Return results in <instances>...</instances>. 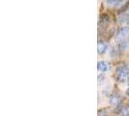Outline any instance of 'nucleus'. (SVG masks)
<instances>
[{"instance_id":"1","label":"nucleus","mask_w":129,"mask_h":116,"mask_svg":"<svg viewBox=\"0 0 129 116\" xmlns=\"http://www.w3.org/2000/svg\"><path fill=\"white\" fill-rule=\"evenodd\" d=\"M116 77L117 81L124 82L129 78V68L126 65L118 66L116 70Z\"/></svg>"},{"instance_id":"2","label":"nucleus","mask_w":129,"mask_h":116,"mask_svg":"<svg viewBox=\"0 0 129 116\" xmlns=\"http://www.w3.org/2000/svg\"><path fill=\"white\" fill-rule=\"evenodd\" d=\"M129 37V27L128 26H124L121 27L116 35V41L121 42L123 40H126Z\"/></svg>"},{"instance_id":"3","label":"nucleus","mask_w":129,"mask_h":116,"mask_svg":"<svg viewBox=\"0 0 129 116\" xmlns=\"http://www.w3.org/2000/svg\"><path fill=\"white\" fill-rule=\"evenodd\" d=\"M110 69V64L106 61H99L97 64V70L99 73H105Z\"/></svg>"},{"instance_id":"4","label":"nucleus","mask_w":129,"mask_h":116,"mask_svg":"<svg viewBox=\"0 0 129 116\" xmlns=\"http://www.w3.org/2000/svg\"><path fill=\"white\" fill-rule=\"evenodd\" d=\"M118 49L120 51H128L129 50V40H123L121 42H119L118 44Z\"/></svg>"},{"instance_id":"5","label":"nucleus","mask_w":129,"mask_h":116,"mask_svg":"<svg viewBox=\"0 0 129 116\" xmlns=\"http://www.w3.org/2000/svg\"><path fill=\"white\" fill-rule=\"evenodd\" d=\"M97 50H98V54H104L108 50V45L104 42H99L97 45Z\"/></svg>"},{"instance_id":"6","label":"nucleus","mask_w":129,"mask_h":116,"mask_svg":"<svg viewBox=\"0 0 129 116\" xmlns=\"http://www.w3.org/2000/svg\"><path fill=\"white\" fill-rule=\"evenodd\" d=\"M120 102V97L118 95H116V96H113L111 98V104L113 105H116L118 104V103Z\"/></svg>"},{"instance_id":"7","label":"nucleus","mask_w":129,"mask_h":116,"mask_svg":"<svg viewBox=\"0 0 129 116\" xmlns=\"http://www.w3.org/2000/svg\"><path fill=\"white\" fill-rule=\"evenodd\" d=\"M119 1H120V0H105L106 4L109 5V6H115V5L119 3Z\"/></svg>"},{"instance_id":"8","label":"nucleus","mask_w":129,"mask_h":116,"mask_svg":"<svg viewBox=\"0 0 129 116\" xmlns=\"http://www.w3.org/2000/svg\"><path fill=\"white\" fill-rule=\"evenodd\" d=\"M119 116H129V107H126L119 113Z\"/></svg>"},{"instance_id":"9","label":"nucleus","mask_w":129,"mask_h":116,"mask_svg":"<svg viewBox=\"0 0 129 116\" xmlns=\"http://www.w3.org/2000/svg\"><path fill=\"white\" fill-rule=\"evenodd\" d=\"M110 54L111 56H116L117 55V49H116V47H112V49L110 50Z\"/></svg>"},{"instance_id":"10","label":"nucleus","mask_w":129,"mask_h":116,"mask_svg":"<svg viewBox=\"0 0 129 116\" xmlns=\"http://www.w3.org/2000/svg\"><path fill=\"white\" fill-rule=\"evenodd\" d=\"M125 95H126V96L129 98V87L127 88V89H126V91H125Z\"/></svg>"},{"instance_id":"11","label":"nucleus","mask_w":129,"mask_h":116,"mask_svg":"<svg viewBox=\"0 0 129 116\" xmlns=\"http://www.w3.org/2000/svg\"><path fill=\"white\" fill-rule=\"evenodd\" d=\"M128 86H129V81H128Z\"/></svg>"}]
</instances>
